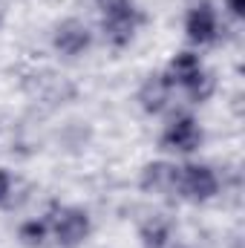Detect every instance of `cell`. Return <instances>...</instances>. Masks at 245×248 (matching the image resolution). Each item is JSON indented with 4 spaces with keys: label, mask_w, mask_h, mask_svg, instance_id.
Instances as JSON below:
<instances>
[{
    "label": "cell",
    "mask_w": 245,
    "mask_h": 248,
    "mask_svg": "<svg viewBox=\"0 0 245 248\" xmlns=\"http://www.w3.org/2000/svg\"><path fill=\"white\" fill-rule=\"evenodd\" d=\"M49 234L58 248H81L92 234V219L84 208L63 205L49 217Z\"/></svg>",
    "instance_id": "obj_1"
},
{
    "label": "cell",
    "mask_w": 245,
    "mask_h": 248,
    "mask_svg": "<svg viewBox=\"0 0 245 248\" xmlns=\"http://www.w3.org/2000/svg\"><path fill=\"white\" fill-rule=\"evenodd\" d=\"M219 193V176L211 165L202 162H187L179 165V185H176V196L190 202V205H205Z\"/></svg>",
    "instance_id": "obj_2"
},
{
    "label": "cell",
    "mask_w": 245,
    "mask_h": 248,
    "mask_svg": "<svg viewBox=\"0 0 245 248\" xmlns=\"http://www.w3.org/2000/svg\"><path fill=\"white\" fill-rule=\"evenodd\" d=\"M205 141V133H202V124L196 122L190 113H179L173 116L170 122L165 124L162 136H159V147L165 153H176V156H190L202 147Z\"/></svg>",
    "instance_id": "obj_3"
},
{
    "label": "cell",
    "mask_w": 245,
    "mask_h": 248,
    "mask_svg": "<svg viewBox=\"0 0 245 248\" xmlns=\"http://www.w3.org/2000/svg\"><path fill=\"white\" fill-rule=\"evenodd\" d=\"M184 38H187L190 46L216 44V38H219V15L208 0L187 9V15H184Z\"/></svg>",
    "instance_id": "obj_4"
},
{
    "label": "cell",
    "mask_w": 245,
    "mask_h": 248,
    "mask_svg": "<svg viewBox=\"0 0 245 248\" xmlns=\"http://www.w3.org/2000/svg\"><path fill=\"white\" fill-rule=\"evenodd\" d=\"M138 26H141V15H138V9H136L133 3L124 6V9H119V12L101 15V38H104V44H110L113 49L130 46L133 38H136V32H138Z\"/></svg>",
    "instance_id": "obj_5"
},
{
    "label": "cell",
    "mask_w": 245,
    "mask_h": 248,
    "mask_svg": "<svg viewBox=\"0 0 245 248\" xmlns=\"http://www.w3.org/2000/svg\"><path fill=\"white\" fill-rule=\"evenodd\" d=\"M179 165L170 159H153L138 170V190L147 196H176Z\"/></svg>",
    "instance_id": "obj_6"
},
{
    "label": "cell",
    "mask_w": 245,
    "mask_h": 248,
    "mask_svg": "<svg viewBox=\"0 0 245 248\" xmlns=\"http://www.w3.org/2000/svg\"><path fill=\"white\" fill-rule=\"evenodd\" d=\"M92 46V29L78 17H63L52 29V49L63 58H78Z\"/></svg>",
    "instance_id": "obj_7"
},
{
    "label": "cell",
    "mask_w": 245,
    "mask_h": 248,
    "mask_svg": "<svg viewBox=\"0 0 245 248\" xmlns=\"http://www.w3.org/2000/svg\"><path fill=\"white\" fill-rule=\"evenodd\" d=\"M173 90H176V87L168 81L165 69H162V72H150V75H144V81L138 84L136 101H138V107H141L147 116H159V113H165V110L170 107Z\"/></svg>",
    "instance_id": "obj_8"
},
{
    "label": "cell",
    "mask_w": 245,
    "mask_h": 248,
    "mask_svg": "<svg viewBox=\"0 0 245 248\" xmlns=\"http://www.w3.org/2000/svg\"><path fill=\"white\" fill-rule=\"evenodd\" d=\"M202 69H205V63H202V58H199V52L182 49V52H176V55L170 58V63L165 66V75H168V81H170L173 87L184 90Z\"/></svg>",
    "instance_id": "obj_9"
},
{
    "label": "cell",
    "mask_w": 245,
    "mask_h": 248,
    "mask_svg": "<svg viewBox=\"0 0 245 248\" xmlns=\"http://www.w3.org/2000/svg\"><path fill=\"white\" fill-rule=\"evenodd\" d=\"M170 234H173V225L165 214H153L150 219L141 222L138 228V237H141V248H159L165 243H170Z\"/></svg>",
    "instance_id": "obj_10"
},
{
    "label": "cell",
    "mask_w": 245,
    "mask_h": 248,
    "mask_svg": "<svg viewBox=\"0 0 245 248\" xmlns=\"http://www.w3.org/2000/svg\"><path fill=\"white\" fill-rule=\"evenodd\" d=\"M52 240L49 234V219H23L17 225V243L23 248H44Z\"/></svg>",
    "instance_id": "obj_11"
},
{
    "label": "cell",
    "mask_w": 245,
    "mask_h": 248,
    "mask_svg": "<svg viewBox=\"0 0 245 248\" xmlns=\"http://www.w3.org/2000/svg\"><path fill=\"white\" fill-rule=\"evenodd\" d=\"M214 93H216V75H214L211 69H202V72L184 87V95L190 98V104H205V101L214 98Z\"/></svg>",
    "instance_id": "obj_12"
},
{
    "label": "cell",
    "mask_w": 245,
    "mask_h": 248,
    "mask_svg": "<svg viewBox=\"0 0 245 248\" xmlns=\"http://www.w3.org/2000/svg\"><path fill=\"white\" fill-rule=\"evenodd\" d=\"M12 187H15V176H12V170L0 168V208H9Z\"/></svg>",
    "instance_id": "obj_13"
},
{
    "label": "cell",
    "mask_w": 245,
    "mask_h": 248,
    "mask_svg": "<svg viewBox=\"0 0 245 248\" xmlns=\"http://www.w3.org/2000/svg\"><path fill=\"white\" fill-rule=\"evenodd\" d=\"M133 0H95V6L101 9V15H107V12H119L124 6H130Z\"/></svg>",
    "instance_id": "obj_14"
},
{
    "label": "cell",
    "mask_w": 245,
    "mask_h": 248,
    "mask_svg": "<svg viewBox=\"0 0 245 248\" xmlns=\"http://www.w3.org/2000/svg\"><path fill=\"white\" fill-rule=\"evenodd\" d=\"M225 9L234 17H245V0H225Z\"/></svg>",
    "instance_id": "obj_15"
},
{
    "label": "cell",
    "mask_w": 245,
    "mask_h": 248,
    "mask_svg": "<svg viewBox=\"0 0 245 248\" xmlns=\"http://www.w3.org/2000/svg\"><path fill=\"white\" fill-rule=\"evenodd\" d=\"M159 248H187V246H182V243H173V240H170V243H165V246H159Z\"/></svg>",
    "instance_id": "obj_16"
}]
</instances>
